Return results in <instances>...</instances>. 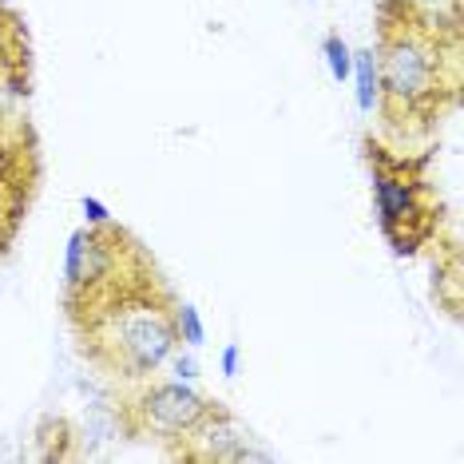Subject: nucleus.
<instances>
[{
	"label": "nucleus",
	"mask_w": 464,
	"mask_h": 464,
	"mask_svg": "<svg viewBox=\"0 0 464 464\" xmlns=\"http://www.w3.org/2000/svg\"><path fill=\"white\" fill-rule=\"evenodd\" d=\"M393 5L401 13V24H385L377 68H382V100L397 120L401 111H429L445 92V76H440L445 48H440V36L417 16L413 5H405V0H393Z\"/></svg>",
	"instance_id": "f257e3e1"
},
{
	"label": "nucleus",
	"mask_w": 464,
	"mask_h": 464,
	"mask_svg": "<svg viewBox=\"0 0 464 464\" xmlns=\"http://www.w3.org/2000/svg\"><path fill=\"white\" fill-rule=\"evenodd\" d=\"M92 337H103L108 345V365L123 369L128 377L155 373L167 357L175 353V314H167L143 286H131L120 294L96 322L88 325Z\"/></svg>",
	"instance_id": "f03ea898"
},
{
	"label": "nucleus",
	"mask_w": 464,
	"mask_h": 464,
	"mask_svg": "<svg viewBox=\"0 0 464 464\" xmlns=\"http://www.w3.org/2000/svg\"><path fill=\"white\" fill-rule=\"evenodd\" d=\"M373 195H377V223L393 242V255H413L432 230V215L425 203V183L417 171L397 155L373 147Z\"/></svg>",
	"instance_id": "7ed1b4c3"
},
{
	"label": "nucleus",
	"mask_w": 464,
	"mask_h": 464,
	"mask_svg": "<svg viewBox=\"0 0 464 464\" xmlns=\"http://www.w3.org/2000/svg\"><path fill=\"white\" fill-rule=\"evenodd\" d=\"M210 413H215V405L203 393H195L187 382L151 385L140 401L143 429H155L163 437H191Z\"/></svg>",
	"instance_id": "20e7f679"
},
{
	"label": "nucleus",
	"mask_w": 464,
	"mask_h": 464,
	"mask_svg": "<svg viewBox=\"0 0 464 464\" xmlns=\"http://www.w3.org/2000/svg\"><path fill=\"white\" fill-rule=\"evenodd\" d=\"M195 449H187V460H274L270 449H258L255 437L227 413H210L203 425L191 432Z\"/></svg>",
	"instance_id": "39448f33"
},
{
	"label": "nucleus",
	"mask_w": 464,
	"mask_h": 464,
	"mask_svg": "<svg viewBox=\"0 0 464 464\" xmlns=\"http://www.w3.org/2000/svg\"><path fill=\"white\" fill-rule=\"evenodd\" d=\"M350 80L357 83L353 96H357V111H373L382 103V68H377V52L373 48H362L353 52V72Z\"/></svg>",
	"instance_id": "423d86ee"
},
{
	"label": "nucleus",
	"mask_w": 464,
	"mask_h": 464,
	"mask_svg": "<svg viewBox=\"0 0 464 464\" xmlns=\"http://www.w3.org/2000/svg\"><path fill=\"white\" fill-rule=\"evenodd\" d=\"M16 215H20V187L13 183V167H8V155L0 147V255L8 250L16 230Z\"/></svg>",
	"instance_id": "0eeeda50"
},
{
	"label": "nucleus",
	"mask_w": 464,
	"mask_h": 464,
	"mask_svg": "<svg viewBox=\"0 0 464 464\" xmlns=\"http://www.w3.org/2000/svg\"><path fill=\"white\" fill-rule=\"evenodd\" d=\"M322 56H325V68H330V76H334L337 83L350 80V72H353V52H350V44H345L342 36H325Z\"/></svg>",
	"instance_id": "6e6552de"
},
{
	"label": "nucleus",
	"mask_w": 464,
	"mask_h": 464,
	"mask_svg": "<svg viewBox=\"0 0 464 464\" xmlns=\"http://www.w3.org/2000/svg\"><path fill=\"white\" fill-rule=\"evenodd\" d=\"M175 334H179V342H187V345L207 342V325H203V318H198V310L191 302L175 305Z\"/></svg>",
	"instance_id": "1a4fd4ad"
},
{
	"label": "nucleus",
	"mask_w": 464,
	"mask_h": 464,
	"mask_svg": "<svg viewBox=\"0 0 464 464\" xmlns=\"http://www.w3.org/2000/svg\"><path fill=\"white\" fill-rule=\"evenodd\" d=\"M80 210H83V218H88V227H96V230H103V227H111V210L100 203L96 195H83V203H80Z\"/></svg>",
	"instance_id": "9d476101"
},
{
	"label": "nucleus",
	"mask_w": 464,
	"mask_h": 464,
	"mask_svg": "<svg viewBox=\"0 0 464 464\" xmlns=\"http://www.w3.org/2000/svg\"><path fill=\"white\" fill-rule=\"evenodd\" d=\"M167 362H171V373H175V382H198V373H203V369H198V362L191 353H171L167 357Z\"/></svg>",
	"instance_id": "9b49d317"
},
{
	"label": "nucleus",
	"mask_w": 464,
	"mask_h": 464,
	"mask_svg": "<svg viewBox=\"0 0 464 464\" xmlns=\"http://www.w3.org/2000/svg\"><path fill=\"white\" fill-rule=\"evenodd\" d=\"M218 369H223V377H238V369H242V350L235 342L223 345V353H218Z\"/></svg>",
	"instance_id": "f8f14e48"
},
{
	"label": "nucleus",
	"mask_w": 464,
	"mask_h": 464,
	"mask_svg": "<svg viewBox=\"0 0 464 464\" xmlns=\"http://www.w3.org/2000/svg\"><path fill=\"white\" fill-rule=\"evenodd\" d=\"M429 5H440V0H429Z\"/></svg>",
	"instance_id": "ddd939ff"
}]
</instances>
